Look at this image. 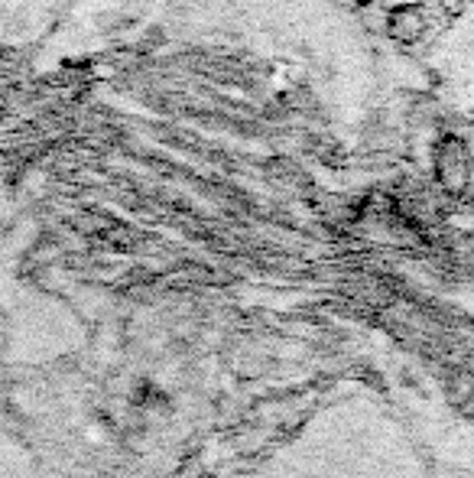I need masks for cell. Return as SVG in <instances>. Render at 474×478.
<instances>
[{"label": "cell", "instance_id": "cell-1", "mask_svg": "<svg viewBox=\"0 0 474 478\" xmlns=\"http://www.w3.org/2000/svg\"><path fill=\"white\" fill-rule=\"evenodd\" d=\"M234 478H445L412 416L367 381H345Z\"/></svg>", "mask_w": 474, "mask_h": 478}, {"label": "cell", "instance_id": "cell-2", "mask_svg": "<svg viewBox=\"0 0 474 478\" xmlns=\"http://www.w3.org/2000/svg\"><path fill=\"white\" fill-rule=\"evenodd\" d=\"M426 29V20H422L420 7H406V10H390V27L387 33L396 39V43H416Z\"/></svg>", "mask_w": 474, "mask_h": 478}, {"label": "cell", "instance_id": "cell-3", "mask_svg": "<svg viewBox=\"0 0 474 478\" xmlns=\"http://www.w3.org/2000/svg\"><path fill=\"white\" fill-rule=\"evenodd\" d=\"M390 10H406V7H420V0H387Z\"/></svg>", "mask_w": 474, "mask_h": 478}, {"label": "cell", "instance_id": "cell-4", "mask_svg": "<svg viewBox=\"0 0 474 478\" xmlns=\"http://www.w3.org/2000/svg\"><path fill=\"white\" fill-rule=\"evenodd\" d=\"M442 4H445L452 13H458V10H462V0H442Z\"/></svg>", "mask_w": 474, "mask_h": 478}]
</instances>
